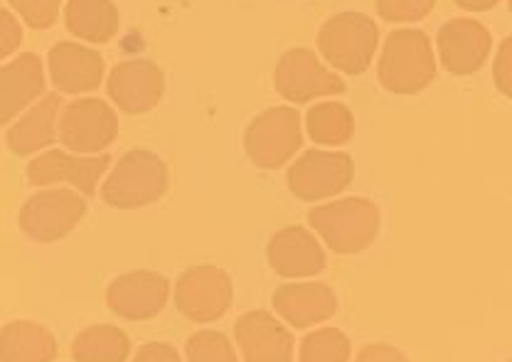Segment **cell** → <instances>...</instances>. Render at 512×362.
Here are the masks:
<instances>
[{
    "label": "cell",
    "instance_id": "10",
    "mask_svg": "<svg viewBox=\"0 0 512 362\" xmlns=\"http://www.w3.org/2000/svg\"><path fill=\"white\" fill-rule=\"evenodd\" d=\"M274 87L291 104H306L316 97L345 92L343 79L330 72L316 52L306 47H293L281 57L274 72Z\"/></svg>",
    "mask_w": 512,
    "mask_h": 362
},
{
    "label": "cell",
    "instance_id": "20",
    "mask_svg": "<svg viewBox=\"0 0 512 362\" xmlns=\"http://www.w3.org/2000/svg\"><path fill=\"white\" fill-rule=\"evenodd\" d=\"M60 104V94H47L37 104H32L28 114H23L10 126L5 133V141L15 156H32V153H40L42 148H50L57 141V136H60Z\"/></svg>",
    "mask_w": 512,
    "mask_h": 362
},
{
    "label": "cell",
    "instance_id": "24",
    "mask_svg": "<svg viewBox=\"0 0 512 362\" xmlns=\"http://www.w3.org/2000/svg\"><path fill=\"white\" fill-rule=\"evenodd\" d=\"M308 136L323 146H343L355 133L352 111L338 101H323L308 109L306 114Z\"/></svg>",
    "mask_w": 512,
    "mask_h": 362
},
{
    "label": "cell",
    "instance_id": "30",
    "mask_svg": "<svg viewBox=\"0 0 512 362\" xmlns=\"http://www.w3.org/2000/svg\"><path fill=\"white\" fill-rule=\"evenodd\" d=\"M20 40H23V28L13 18V13L3 8L0 10V57H8L10 52L18 50Z\"/></svg>",
    "mask_w": 512,
    "mask_h": 362
},
{
    "label": "cell",
    "instance_id": "23",
    "mask_svg": "<svg viewBox=\"0 0 512 362\" xmlns=\"http://www.w3.org/2000/svg\"><path fill=\"white\" fill-rule=\"evenodd\" d=\"M131 355V340L116 326H92L74 338V362H126Z\"/></svg>",
    "mask_w": 512,
    "mask_h": 362
},
{
    "label": "cell",
    "instance_id": "18",
    "mask_svg": "<svg viewBox=\"0 0 512 362\" xmlns=\"http://www.w3.org/2000/svg\"><path fill=\"white\" fill-rule=\"evenodd\" d=\"M276 313H279L288 326L308 328L316 323L328 321L338 311V296L330 286L318 281L306 284H281L271 296Z\"/></svg>",
    "mask_w": 512,
    "mask_h": 362
},
{
    "label": "cell",
    "instance_id": "6",
    "mask_svg": "<svg viewBox=\"0 0 512 362\" xmlns=\"http://www.w3.org/2000/svg\"><path fill=\"white\" fill-rule=\"evenodd\" d=\"M87 215V200L74 190H42L32 195L20 210L18 225L40 244L60 242Z\"/></svg>",
    "mask_w": 512,
    "mask_h": 362
},
{
    "label": "cell",
    "instance_id": "29",
    "mask_svg": "<svg viewBox=\"0 0 512 362\" xmlns=\"http://www.w3.org/2000/svg\"><path fill=\"white\" fill-rule=\"evenodd\" d=\"M493 79L500 94L512 99V37H505L503 45L498 47L493 65Z\"/></svg>",
    "mask_w": 512,
    "mask_h": 362
},
{
    "label": "cell",
    "instance_id": "34",
    "mask_svg": "<svg viewBox=\"0 0 512 362\" xmlns=\"http://www.w3.org/2000/svg\"><path fill=\"white\" fill-rule=\"evenodd\" d=\"M510 13H512V0H510Z\"/></svg>",
    "mask_w": 512,
    "mask_h": 362
},
{
    "label": "cell",
    "instance_id": "26",
    "mask_svg": "<svg viewBox=\"0 0 512 362\" xmlns=\"http://www.w3.org/2000/svg\"><path fill=\"white\" fill-rule=\"evenodd\" d=\"M190 362H239L234 345L220 330H200L185 343Z\"/></svg>",
    "mask_w": 512,
    "mask_h": 362
},
{
    "label": "cell",
    "instance_id": "1",
    "mask_svg": "<svg viewBox=\"0 0 512 362\" xmlns=\"http://www.w3.org/2000/svg\"><path fill=\"white\" fill-rule=\"evenodd\" d=\"M308 222L335 254H357L380 234V207L367 198H345L318 205L308 212Z\"/></svg>",
    "mask_w": 512,
    "mask_h": 362
},
{
    "label": "cell",
    "instance_id": "5",
    "mask_svg": "<svg viewBox=\"0 0 512 362\" xmlns=\"http://www.w3.org/2000/svg\"><path fill=\"white\" fill-rule=\"evenodd\" d=\"M301 143V114L293 106H274L261 111L244 133L249 161L264 170H276L291 161Z\"/></svg>",
    "mask_w": 512,
    "mask_h": 362
},
{
    "label": "cell",
    "instance_id": "22",
    "mask_svg": "<svg viewBox=\"0 0 512 362\" xmlns=\"http://www.w3.org/2000/svg\"><path fill=\"white\" fill-rule=\"evenodd\" d=\"M55 358V335L40 323L13 321L0 333V362H52Z\"/></svg>",
    "mask_w": 512,
    "mask_h": 362
},
{
    "label": "cell",
    "instance_id": "2",
    "mask_svg": "<svg viewBox=\"0 0 512 362\" xmlns=\"http://www.w3.org/2000/svg\"><path fill=\"white\" fill-rule=\"evenodd\" d=\"M377 74L382 87L392 94H416L429 87L436 77L434 47L429 35L412 28L389 33Z\"/></svg>",
    "mask_w": 512,
    "mask_h": 362
},
{
    "label": "cell",
    "instance_id": "11",
    "mask_svg": "<svg viewBox=\"0 0 512 362\" xmlns=\"http://www.w3.org/2000/svg\"><path fill=\"white\" fill-rule=\"evenodd\" d=\"M170 296V281L158 271H131L111 281L106 303L111 313L126 321H148L158 316Z\"/></svg>",
    "mask_w": 512,
    "mask_h": 362
},
{
    "label": "cell",
    "instance_id": "25",
    "mask_svg": "<svg viewBox=\"0 0 512 362\" xmlns=\"http://www.w3.org/2000/svg\"><path fill=\"white\" fill-rule=\"evenodd\" d=\"M350 338L338 328H320L306 335L298 362H350Z\"/></svg>",
    "mask_w": 512,
    "mask_h": 362
},
{
    "label": "cell",
    "instance_id": "3",
    "mask_svg": "<svg viewBox=\"0 0 512 362\" xmlns=\"http://www.w3.org/2000/svg\"><path fill=\"white\" fill-rule=\"evenodd\" d=\"M380 28L365 13H340L325 20L318 33V50L328 65L345 74H362L375 60Z\"/></svg>",
    "mask_w": 512,
    "mask_h": 362
},
{
    "label": "cell",
    "instance_id": "32",
    "mask_svg": "<svg viewBox=\"0 0 512 362\" xmlns=\"http://www.w3.org/2000/svg\"><path fill=\"white\" fill-rule=\"evenodd\" d=\"M133 362H183L180 360L178 350L168 343H148L138 348Z\"/></svg>",
    "mask_w": 512,
    "mask_h": 362
},
{
    "label": "cell",
    "instance_id": "28",
    "mask_svg": "<svg viewBox=\"0 0 512 362\" xmlns=\"http://www.w3.org/2000/svg\"><path fill=\"white\" fill-rule=\"evenodd\" d=\"M10 8L35 30H45L60 18L62 0H8Z\"/></svg>",
    "mask_w": 512,
    "mask_h": 362
},
{
    "label": "cell",
    "instance_id": "7",
    "mask_svg": "<svg viewBox=\"0 0 512 362\" xmlns=\"http://www.w3.org/2000/svg\"><path fill=\"white\" fill-rule=\"evenodd\" d=\"M119 136V119L106 101L87 97L69 101L60 116V141L77 156H99Z\"/></svg>",
    "mask_w": 512,
    "mask_h": 362
},
{
    "label": "cell",
    "instance_id": "27",
    "mask_svg": "<svg viewBox=\"0 0 512 362\" xmlns=\"http://www.w3.org/2000/svg\"><path fill=\"white\" fill-rule=\"evenodd\" d=\"M434 5L436 0H377V13L387 23H419Z\"/></svg>",
    "mask_w": 512,
    "mask_h": 362
},
{
    "label": "cell",
    "instance_id": "17",
    "mask_svg": "<svg viewBox=\"0 0 512 362\" xmlns=\"http://www.w3.org/2000/svg\"><path fill=\"white\" fill-rule=\"evenodd\" d=\"M47 62H50V77L57 92H94L104 79V57L92 47L77 45V42H57Z\"/></svg>",
    "mask_w": 512,
    "mask_h": 362
},
{
    "label": "cell",
    "instance_id": "35",
    "mask_svg": "<svg viewBox=\"0 0 512 362\" xmlns=\"http://www.w3.org/2000/svg\"><path fill=\"white\" fill-rule=\"evenodd\" d=\"M505 362H512V360H505Z\"/></svg>",
    "mask_w": 512,
    "mask_h": 362
},
{
    "label": "cell",
    "instance_id": "14",
    "mask_svg": "<svg viewBox=\"0 0 512 362\" xmlns=\"http://www.w3.org/2000/svg\"><path fill=\"white\" fill-rule=\"evenodd\" d=\"M106 89H109L111 101L121 111H126V114H146L163 99V69L148 60L121 62V65L111 69Z\"/></svg>",
    "mask_w": 512,
    "mask_h": 362
},
{
    "label": "cell",
    "instance_id": "4",
    "mask_svg": "<svg viewBox=\"0 0 512 362\" xmlns=\"http://www.w3.org/2000/svg\"><path fill=\"white\" fill-rule=\"evenodd\" d=\"M168 190V168L156 153L128 151L104 183L101 198L116 210H138L160 200Z\"/></svg>",
    "mask_w": 512,
    "mask_h": 362
},
{
    "label": "cell",
    "instance_id": "33",
    "mask_svg": "<svg viewBox=\"0 0 512 362\" xmlns=\"http://www.w3.org/2000/svg\"><path fill=\"white\" fill-rule=\"evenodd\" d=\"M458 8L471 10V13H483V10H490L493 5H498V0H453Z\"/></svg>",
    "mask_w": 512,
    "mask_h": 362
},
{
    "label": "cell",
    "instance_id": "16",
    "mask_svg": "<svg viewBox=\"0 0 512 362\" xmlns=\"http://www.w3.org/2000/svg\"><path fill=\"white\" fill-rule=\"evenodd\" d=\"M269 266L284 279H306L316 276L325 269V252L306 227H284L271 237L269 249Z\"/></svg>",
    "mask_w": 512,
    "mask_h": 362
},
{
    "label": "cell",
    "instance_id": "15",
    "mask_svg": "<svg viewBox=\"0 0 512 362\" xmlns=\"http://www.w3.org/2000/svg\"><path fill=\"white\" fill-rule=\"evenodd\" d=\"M244 362H293V335L269 311H249L234 323Z\"/></svg>",
    "mask_w": 512,
    "mask_h": 362
},
{
    "label": "cell",
    "instance_id": "31",
    "mask_svg": "<svg viewBox=\"0 0 512 362\" xmlns=\"http://www.w3.org/2000/svg\"><path fill=\"white\" fill-rule=\"evenodd\" d=\"M355 362H409L407 355L402 350H397L394 345L387 343H375L367 345L360 355H357Z\"/></svg>",
    "mask_w": 512,
    "mask_h": 362
},
{
    "label": "cell",
    "instance_id": "19",
    "mask_svg": "<svg viewBox=\"0 0 512 362\" xmlns=\"http://www.w3.org/2000/svg\"><path fill=\"white\" fill-rule=\"evenodd\" d=\"M45 92V69L35 52H23L0 69V121L10 124Z\"/></svg>",
    "mask_w": 512,
    "mask_h": 362
},
{
    "label": "cell",
    "instance_id": "21",
    "mask_svg": "<svg viewBox=\"0 0 512 362\" xmlns=\"http://www.w3.org/2000/svg\"><path fill=\"white\" fill-rule=\"evenodd\" d=\"M119 10L111 0H69L64 25L74 37L92 45H104L119 33Z\"/></svg>",
    "mask_w": 512,
    "mask_h": 362
},
{
    "label": "cell",
    "instance_id": "8",
    "mask_svg": "<svg viewBox=\"0 0 512 362\" xmlns=\"http://www.w3.org/2000/svg\"><path fill=\"white\" fill-rule=\"evenodd\" d=\"M234 286L229 274L220 266H192L175 286V308L192 323H210L229 311Z\"/></svg>",
    "mask_w": 512,
    "mask_h": 362
},
{
    "label": "cell",
    "instance_id": "12",
    "mask_svg": "<svg viewBox=\"0 0 512 362\" xmlns=\"http://www.w3.org/2000/svg\"><path fill=\"white\" fill-rule=\"evenodd\" d=\"M436 45H439L441 65L451 74L468 77L485 65L490 47H493V37L478 20L453 18L439 30Z\"/></svg>",
    "mask_w": 512,
    "mask_h": 362
},
{
    "label": "cell",
    "instance_id": "13",
    "mask_svg": "<svg viewBox=\"0 0 512 362\" xmlns=\"http://www.w3.org/2000/svg\"><path fill=\"white\" fill-rule=\"evenodd\" d=\"M109 163L111 158L106 153H101V156H72L67 151H47L28 163V180L37 188L69 183L82 195H94L96 183L109 170Z\"/></svg>",
    "mask_w": 512,
    "mask_h": 362
},
{
    "label": "cell",
    "instance_id": "9",
    "mask_svg": "<svg viewBox=\"0 0 512 362\" xmlns=\"http://www.w3.org/2000/svg\"><path fill=\"white\" fill-rule=\"evenodd\" d=\"M355 163L348 153L340 151H308L288 168V190L298 200L318 202L335 198L352 183Z\"/></svg>",
    "mask_w": 512,
    "mask_h": 362
}]
</instances>
